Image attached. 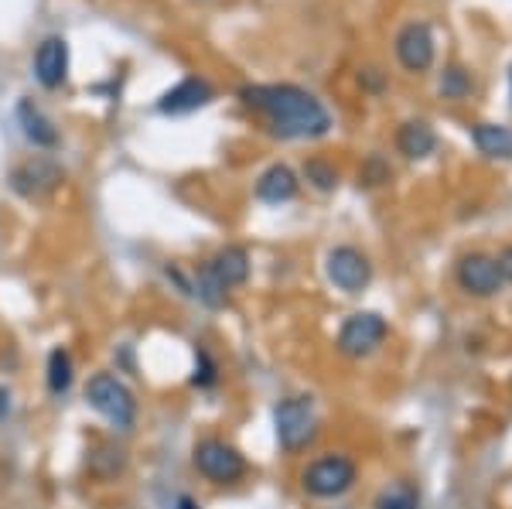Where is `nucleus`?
I'll list each match as a JSON object with an SVG mask.
<instances>
[{
    "label": "nucleus",
    "mask_w": 512,
    "mask_h": 509,
    "mask_svg": "<svg viewBox=\"0 0 512 509\" xmlns=\"http://www.w3.org/2000/svg\"><path fill=\"white\" fill-rule=\"evenodd\" d=\"M304 178H308V185H315L318 192H335L338 188V168L325 158L304 161Z\"/></svg>",
    "instance_id": "412c9836"
},
{
    "label": "nucleus",
    "mask_w": 512,
    "mask_h": 509,
    "mask_svg": "<svg viewBox=\"0 0 512 509\" xmlns=\"http://www.w3.org/2000/svg\"><path fill=\"white\" fill-rule=\"evenodd\" d=\"M325 274L338 291L362 294L369 287V281H373V264H369L366 253L355 250V246H335L325 260Z\"/></svg>",
    "instance_id": "6e6552de"
},
{
    "label": "nucleus",
    "mask_w": 512,
    "mask_h": 509,
    "mask_svg": "<svg viewBox=\"0 0 512 509\" xmlns=\"http://www.w3.org/2000/svg\"><path fill=\"white\" fill-rule=\"evenodd\" d=\"M396 59H400V65L407 72H414V76H420V72H427L434 65V55H437V41H434V31L427 21H410L403 24L400 31H396Z\"/></svg>",
    "instance_id": "1a4fd4ad"
},
{
    "label": "nucleus",
    "mask_w": 512,
    "mask_h": 509,
    "mask_svg": "<svg viewBox=\"0 0 512 509\" xmlns=\"http://www.w3.org/2000/svg\"><path fill=\"white\" fill-rule=\"evenodd\" d=\"M239 100L246 110L267 120L270 134L280 141H315L332 130V113L315 93L291 82H270V86H243Z\"/></svg>",
    "instance_id": "f257e3e1"
},
{
    "label": "nucleus",
    "mask_w": 512,
    "mask_h": 509,
    "mask_svg": "<svg viewBox=\"0 0 512 509\" xmlns=\"http://www.w3.org/2000/svg\"><path fill=\"white\" fill-rule=\"evenodd\" d=\"M35 76L45 89H59L65 76H69V45L65 38L52 35L38 45L35 52Z\"/></svg>",
    "instance_id": "f8f14e48"
},
{
    "label": "nucleus",
    "mask_w": 512,
    "mask_h": 509,
    "mask_svg": "<svg viewBox=\"0 0 512 509\" xmlns=\"http://www.w3.org/2000/svg\"><path fill=\"white\" fill-rule=\"evenodd\" d=\"M7 414H11V393H7V387H0V421H7Z\"/></svg>",
    "instance_id": "bb28decb"
},
{
    "label": "nucleus",
    "mask_w": 512,
    "mask_h": 509,
    "mask_svg": "<svg viewBox=\"0 0 512 509\" xmlns=\"http://www.w3.org/2000/svg\"><path fill=\"white\" fill-rule=\"evenodd\" d=\"M472 86H475L472 72H468L465 65H458V62L444 65L441 82H437V89H441L444 100H465V96L472 93Z\"/></svg>",
    "instance_id": "aec40b11"
},
{
    "label": "nucleus",
    "mask_w": 512,
    "mask_h": 509,
    "mask_svg": "<svg viewBox=\"0 0 512 509\" xmlns=\"http://www.w3.org/2000/svg\"><path fill=\"white\" fill-rule=\"evenodd\" d=\"M396 147H400L403 158L410 161H424L434 154L437 147V134L427 120H407L400 130H396Z\"/></svg>",
    "instance_id": "2eb2a0df"
},
{
    "label": "nucleus",
    "mask_w": 512,
    "mask_h": 509,
    "mask_svg": "<svg viewBox=\"0 0 512 509\" xmlns=\"http://www.w3.org/2000/svg\"><path fill=\"white\" fill-rule=\"evenodd\" d=\"M297 188H301V182H297V175L287 164H270V168L256 178V199L267 205H280V202H291L297 195Z\"/></svg>",
    "instance_id": "4468645a"
},
{
    "label": "nucleus",
    "mask_w": 512,
    "mask_h": 509,
    "mask_svg": "<svg viewBox=\"0 0 512 509\" xmlns=\"http://www.w3.org/2000/svg\"><path fill=\"white\" fill-rule=\"evenodd\" d=\"M86 404L103 417L110 428L130 431L137 421V397L120 376L113 373H96L86 383Z\"/></svg>",
    "instance_id": "f03ea898"
},
{
    "label": "nucleus",
    "mask_w": 512,
    "mask_h": 509,
    "mask_svg": "<svg viewBox=\"0 0 512 509\" xmlns=\"http://www.w3.org/2000/svg\"><path fill=\"white\" fill-rule=\"evenodd\" d=\"M72 380H76V363H72V352L69 349H52L48 352V363H45V383L52 397H65L72 390Z\"/></svg>",
    "instance_id": "6ab92c4d"
},
{
    "label": "nucleus",
    "mask_w": 512,
    "mask_h": 509,
    "mask_svg": "<svg viewBox=\"0 0 512 509\" xmlns=\"http://www.w3.org/2000/svg\"><path fill=\"white\" fill-rule=\"evenodd\" d=\"M274 431L284 451H304L318 438V414L311 397H287L274 407Z\"/></svg>",
    "instance_id": "7ed1b4c3"
},
{
    "label": "nucleus",
    "mask_w": 512,
    "mask_h": 509,
    "mask_svg": "<svg viewBox=\"0 0 512 509\" xmlns=\"http://www.w3.org/2000/svg\"><path fill=\"white\" fill-rule=\"evenodd\" d=\"M216 100V89H212L209 79H198V76H188L181 79L175 89H168V93L158 100V110L161 113H195L202 110V106H209Z\"/></svg>",
    "instance_id": "9b49d317"
},
{
    "label": "nucleus",
    "mask_w": 512,
    "mask_h": 509,
    "mask_svg": "<svg viewBox=\"0 0 512 509\" xmlns=\"http://www.w3.org/2000/svg\"><path fill=\"white\" fill-rule=\"evenodd\" d=\"M376 509H420V496L410 486H396L376 499Z\"/></svg>",
    "instance_id": "5701e85b"
},
{
    "label": "nucleus",
    "mask_w": 512,
    "mask_h": 509,
    "mask_svg": "<svg viewBox=\"0 0 512 509\" xmlns=\"http://www.w3.org/2000/svg\"><path fill=\"white\" fill-rule=\"evenodd\" d=\"M472 144L492 161H512V127L506 123H475Z\"/></svg>",
    "instance_id": "dca6fc26"
},
{
    "label": "nucleus",
    "mask_w": 512,
    "mask_h": 509,
    "mask_svg": "<svg viewBox=\"0 0 512 509\" xmlns=\"http://www.w3.org/2000/svg\"><path fill=\"white\" fill-rule=\"evenodd\" d=\"M86 469L89 475H96V479H117V475L127 469V451H123L117 441H96V445L89 448Z\"/></svg>",
    "instance_id": "a211bd4d"
},
{
    "label": "nucleus",
    "mask_w": 512,
    "mask_h": 509,
    "mask_svg": "<svg viewBox=\"0 0 512 509\" xmlns=\"http://www.w3.org/2000/svg\"><path fill=\"white\" fill-rule=\"evenodd\" d=\"M178 509H202V506H198V499L192 496H178Z\"/></svg>",
    "instance_id": "cd10ccee"
},
{
    "label": "nucleus",
    "mask_w": 512,
    "mask_h": 509,
    "mask_svg": "<svg viewBox=\"0 0 512 509\" xmlns=\"http://www.w3.org/2000/svg\"><path fill=\"white\" fill-rule=\"evenodd\" d=\"M495 264H499L502 281H509V284H512V246H506V250L499 253V260H495Z\"/></svg>",
    "instance_id": "a878e982"
},
{
    "label": "nucleus",
    "mask_w": 512,
    "mask_h": 509,
    "mask_svg": "<svg viewBox=\"0 0 512 509\" xmlns=\"http://www.w3.org/2000/svg\"><path fill=\"white\" fill-rule=\"evenodd\" d=\"M386 335H390V325H386L383 315H376V311H355L338 328V352L349 359L373 356L386 342Z\"/></svg>",
    "instance_id": "423d86ee"
},
{
    "label": "nucleus",
    "mask_w": 512,
    "mask_h": 509,
    "mask_svg": "<svg viewBox=\"0 0 512 509\" xmlns=\"http://www.w3.org/2000/svg\"><path fill=\"white\" fill-rule=\"evenodd\" d=\"M355 479H359V469L349 455H321L304 469L301 486L315 499H335L345 496L355 486Z\"/></svg>",
    "instance_id": "20e7f679"
},
{
    "label": "nucleus",
    "mask_w": 512,
    "mask_h": 509,
    "mask_svg": "<svg viewBox=\"0 0 512 509\" xmlns=\"http://www.w3.org/2000/svg\"><path fill=\"white\" fill-rule=\"evenodd\" d=\"M359 178L366 185H383V182H390V168L383 164V158H376V154H373V158L366 161V168L359 171Z\"/></svg>",
    "instance_id": "b1692460"
},
{
    "label": "nucleus",
    "mask_w": 512,
    "mask_h": 509,
    "mask_svg": "<svg viewBox=\"0 0 512 509\" xmlns=\"http://www.w3.org/2000/svg\"><path fill=\"white\" fill-rule=\"evenodd\" d=\"M18 123H21L24 137H28L35 147H55V144H59V130H55V123L48 120L31 100L18 103Z\"/></svg>",
    "instance_id": "f3484780"
},
{
    "label": "nucleus",
    "mask_w": 512,
    "mask_h": 509,
    "mask_svg": "<svg viewBox=\"0 0 512 509\" xmlns=\"http://www.w3.org/2000/svg\"><path fill=\"white\" fill-rule=\"evenodd\" d=\"M458 287L465 294H475V298H492L502 287V274L495 257H489V253H468V257H461Z\"/></svg>",
    "instance_id": "9d476101"
},
{
    "label": "nucleus",
    "mask_w": 512,
    "mask_h": 509,
    "mask_svg": "<svg viewBox=\"0 0 512 509\" xmlns=\"http://www.w3.org/2000/svg\"><path fill=\"white\" fill-rule=\"evenodd\" d=\"M509 86H512V76H509Z\"/></svg>",
    "instance_id": "c85d7f7f"
},
{
    "label": "nucleus",
    "mask_w": 512,
    "mask_h": 509,
    "mask_svg": "<svg viewBox=\"0 0 512 509\" xmlns=\"http://www.w3.org/2000/svg\"><path fill=\"white\" fill-rule=\"evenodd\" d=\"M205 267H209V274L216 277L226 291H233V287L246 284V277H250V253H246L243 246H222L216 257L205 260Z\"/></svg>",
    "instance_id": "ddd939ff"
},
{
    "label": "nucleus",
    "mask_w": 512,
    "mask_h": 509,
    "mask_svg": "<svg viewBox=\"0 0 512 509\" xmlns=\"http://www.w3.org/2000/svg\"><path fill=\"white\" fill-rule=\"evenodd\" d=\"M219 383V363L212 359V352L205 346H195V373H192V387L198 390H212Z\"/></svg>",
    "instance_id": "4be33fe9"
},
{
    "label": "nucleus",
    "mask_w": 512,
    "mask_h": 509,
    "mask_svg": "<svg viewBox=\"0 0 512 509\" xmlns=\"http://www.w3.org/2000/svg\"><path fill=\"white\" fill-rule=\"evenodd\" d=\"M359 82H362L366 89H373V93H379V89L386 86V76H383L379 69H362V72H359Z\"/></svg>",
    "instance_id": "393cba45"
},
{
    "label": "nucleus",
    "mask_w": 512,
    "mask_h": 509,
    "mask_svg": "<svg viewBox=\"0 0 512 509\" xmlns=\"http://www.w3.org/2000/svg\"><path fill=\"white\" fill-rule=\"evenodd\" d=\"M62 178H65V171L59 161L45 158V154H35V158L21 161L18 168L11 171V188L21 199L38 202V199H45V195H52L55 188L62 185Z\"/></svg>",
    "instance_id": "0eeeda50"
},
{
    "label": "nucleus",
    "mask_w": 512,
    "mask_h": 509,
    "mask_svg": "<svg viewBox=\"0 0 512 509\" xmlns=\"http://www.w3.org/2000/svg\"><path fill=\"white\" fill-rule=\"evenodd\" d=\"M192 462L198 475H205L209 482H216V486H233L246 475V458L239 455L236 445H229V441L222 438H202L192 451Z\"/></svg>",
    "instance_id": "39448f33"
}]
</instances>
